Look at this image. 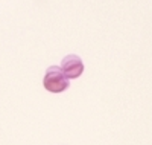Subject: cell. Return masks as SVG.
Returning a JSON list of instances; mask_svg holds the SVG:
<instances>
[{
	"instance_id": "cell-1",
	"label": "cell",
	"mask_w": 152,
	"mask_h": 145,
	"mask_svg": "<svg viewBox=\"0 0 152 145\" xmlns=\"http://www.w3.org/2000/svg\"><path fill=\"white\" fill-rule=\"evenodd\" d=\"M43 84H44V89L52 92V93H61V92L69 89V78L66 76V73L62 72L61 67L50 66L46 70Z\"/></svg>"
},
{
	"instance_id": "cell-2",
	"label": "cell",
	"mask_w": 152,
	"mask_h": 145,
	"mask_svg": "<svg viewBox=\"0 0 152 145\" xmlns=\"http://www.w3.org/2000/svg\"><path fill=\"white\" fill-rule=\"evenodd\" d=\"M61 69L69 80L70 78H79L84 72V64L78 55H67L61 63Z\"/></svg>"
}]
</instances>
